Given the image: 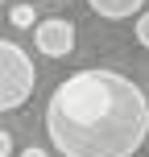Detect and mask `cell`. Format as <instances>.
Listing matches in <instances>:
<instances>
[{
	"instance_id": "cell-1",
	"label": "cell",
	"mask_w": 149,
	"mask_h": 157,
	"mask_svg": "<svg viewBox=\"0 0 149 157\" xmlns=\"http://www.w3.org/2000/svg\"><path fill=\"white\" fill-rule=\"evenodd\" d=\"M46 132L62 157H133L149 136V99L128 75L87 66L54 87Z\"/></svg>"
},
{
	"instance_id": "cell-2",
	"label": "cell",
	"mask_w": 149,
	"mask_h": 157,
	"mask_svg": "<svg viewBox=\"0 0 149 157\" xmlns=\"http://www.w3.org/2000/svg\"><path fill=\"white\" fill-rule=\"evenodd\" d=\"M37 71H33V58L25 54L17 41L0 37V112H17L29 103Z\"/></svg>"
},
{
	"instance_id": "cell-3",
	"label": "cell",
	"mask_w": 149,
	"mask_h": 157,
	"mask_svg": "<svg viewBox=\"0 0 149 157\" xmlns=\"http://www.w3.org/2000/svg\"><path fill=\"white\" fill-rule=\"evenodd\" d=\"M33 46L46 58H66L75 50V21L71 17H46V21L33 29Z\"/></svg>"
},
{
	"instance_id": "cell-4",
	"label": "cell",
	"mask_w": 149,
	"mask_h": 157,
	"mask_svg": "<svg viewBox=\"0 0 149 157\" xmlns=\"http://www.w3.org/2000/svg\"><path fill=\"white\" fill-rule=\"evenodd\" d=\"M87 8L104 21H128L145 13V0H87Z\"/></svg>"
},
{
	"instance_id": "cell-5",
	"label": "cell",
	"mask_w": 149,
	"mask_h": 157,
	"mask_svg": "<svg viewBox=\"0 0 149 157\" xmlns=\"http://www.w3.org/2000/svg\"><path fill=\"white\" fill-rule=\"evenodd\" d=\"M8 21H13L17 29H33V4H13Z\"/></svg>"
},
{
	"instance_id": "cell-6",
	"label": "cell",
	"mask_w": 149,
	"mask_h": 157,
	"mask_svg": "<svg viewBox=\"0 0 149 157\" xmlns=\"http://www.w3.org/2000/svg\"><path fill=\"white\" fill-rule=\"evenodd\" d=\"M133 33H137V41H141V46L149 50V8H145L141 17H137V25H133Z\"/></svg>"
},
{
	"instance_id": "cell-7",
	"label": "cell",
	"mask_w": 149,
	"mask_h": 157,
	"mask_svg": "<svg viewBox=\"0 0 149 157\" xmlns=\"http://www.w3.org/2000/svg\"><path fill=\"white\" fill-rule=\"evenodd\" d=\"M0 157H13V136L0 128Z\"/></svg>"
},
{
	"instance_id": "cell-8",
	"label": "cell",
	"mask_w": 149,
	"mask_h": 157,
	"mask_svg": "<svg viewBox=\"0 0 149 157\" xmlns=\"http://www.w3.org/2000/svg\"><path fill=\"white\" fill-rule=\"evenodd\" d=\"M21 157H46V149H37V145H29V149H21Z\"/></svg>"
},
{
	"instance_id": "cell-9",
	"label": "cell",
	"mask_w": 149,
	"mask_h": 157,
	"mask_svg": "<svg viewBox=\"0 0 149 157\" xmlns=\"http://www.w3.org/2000/svg\"><path fill=\"white\" fill-rule=\"evenodd\" d=\"M0 4H4V0H0Z\"/></svg>"
}]
</instances>
